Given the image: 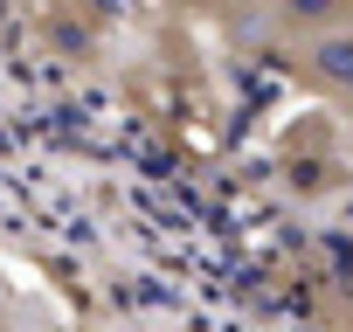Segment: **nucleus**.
Masks as SVG:
<instances>
[{
	"label": "nucleus",
	"mask_w": 353,
	"mask_h": 332,
	"mask_svg": "<svg viewBox=\"0 0 353 332\" xmlns=\"http://www.w3.org/2000/svg\"><path fill=\"white\" fill-rule=\"evenodd\" d=\"M305 76H312V90H325L332 104L353 111V21H332L305 42Z\"/></svg>",
	"instance_id": "obj_1"
}]
</instances>
